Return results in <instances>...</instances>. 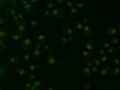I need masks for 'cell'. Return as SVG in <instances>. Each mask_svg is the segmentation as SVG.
I'll return each instance as SVG.
<instances>
[{"instance_id":"obj_13","label":"cell","mask_w":120,"mask_h":90,"mask_svg":"<svg viewBox=\"0 0 120 90\" xmlns=\"http://www.w3.org/2000/svg\"><path fill=\"white\" fill-rule=\"evenodd\" d=\"M112 71V67L108 66V65H103L102 67H100V73L102 76H107V75H111Z\"/></svg>"},{"instance_id":"obj_32","label":"cell","mask_w":120,"mask_h":90,"mask_svg":"<svg viewBox=\"0 0 120 90\" xmlns=\"http://www.w3.org/2000/svg\"><path fill=\"white\" fill-rule=\"evenodd\" d=\"M93 63H94L95 66H98V67H101V66H102L101 59H100L98 56H94V58H93Z\"/></svg>"},{"instance_id":"obj_42","label":"cell","mask_w":120,"mask_h":90,"mask_svg":"<svg viewBox=\"0 0 120 90\" xmlns=\"http://www.w3.org/2000/svg\"><path fill=\"white\" fill-rule=\"evenodd\" d=\"M42 51H43L45 53H47V54H48L49 52H51V46H48V45H46V43H45V45H43V48H42Z\"/></svg>"},{"instance_id":"obj_15","label":"cell","mask_w":120,"mask_h":90,"mask_svg":"<svg viewBox=\"0 0 120 90\" xmlns=\"http://www.w3.org/2000/svg\"><path fill=\"white\" fill-rule=\"evenodd\" d=\"M91 75H93V72H91V67L84 66V67L82 68V76H83L84 78H90V77H91Z\"/></svg>"},{"instance_id":"obj_12","label":"cell","mask_w":120,"mask_h":90,"mask_svg":"<svg viewBox=\"0 0 120 90\" xmlns=\"http://www.w3.org/2000/svg\"><path fill=\"white\" fill-rule=\"evenodd\" d=\"M46 86V83L43 81H35L33 83V86H31V90H37V89H43Z\"/></svg>"},{"instance_id":"obj_49","label":"cell","mask_w":120,"mask_h":90,"mask_svg":"<svg viewBox=\"0 0 120 90\" xmlns=\"http://www.w3.org/2000/svg\"><path fill=\"white\" fill-rule=\"evenodd\" d=\"M85 66H88V67H93V66H94L93 59H89V60H86V63H85Z\"/></svg>"},{"instance_id":"obj_21","label":"cell","mask_w":120,"mask_h":90,"mask_svg":"<svg viewBox=\"0 0 120 90\" xmlns=\"http://www.w3.org/2000/svg\"><path fill=\"white\" fill-rule=\"evenodd\" d=\"M82 56H83V58H85L86 60H89V59H93L95 55L93 54V52H91V51H88V49H84V51L82 52Z\"/></svg>"},{"instance_id":"obj_45","label":"cell","mask_w":120,"mask_h":90,"mask_svg":"<svg viewBox=\"0 0 120 90\" xmlns=\"http://www.w3.org/2000/svg\"><path fill=\"white\" fill-rule=\"evenodd\" d=\"M91 72H93V75H95V73H100V67L94 65V66L91 67Z\"/></svg>"},{"instance_id":"obj_44","label":"cell","mask_w":120,"mask_h":90,"mask_svg":"<svg viewBox=\"0 0 120 90\" xmlns=\"http://www.w3.org/2000/svg\"><path fill=\"white\" fill-rule=\"evenodd\" d=\"M34 48H35V49H42V48H43V43H41V42H35V43H34Z\"/></svg>"},{"instance_id":"obj_43","label":"cell","mask_w":120,"mask_h":90,"mask_svg":"<svg viewBox=\"0 0 120 90\" xmlns=\"http://www.w3.org/2000/svg\"><path fill=\"white\" fill-rule=\"evenodd\" d=\"M33 83H34V82H30V81H28V82H26V84L24 85V89H25V90H31Z\"/></svg>"},{"instance_id":"obj_39","label":"cell","mask_w":120,"mask_h":90,"mask_svg":"<svg viewBox=\"0 0 120 90\" xmlns=\"http://www.w3.org/2000/svg\"><path fill=\"white\" fill-rule=\"evenodd\" d=\"M70 13H71L72 16H78V8L75 6V7H71L70 8Z\"/></svg>"},{"instance_id":"obj_54","label":"cell","mask_w":120,"mask_h":90,"mask_svg":"<svg viewBox=\"0 0 120 90\" xmlns=\"http://www.w3.org/2000/svg\"><path fill=\"white\" fill-rule=\"evenodd\" d=\"M38 1V0H29V3H31V4H36Z\"/></svg>"},{"instance_id":"obj_7","label":"cell","mask_w":120,"mask_h":90,"mask_svg":"<svg viewBox=\"0 0 120 90\" xmlns=\"http://www.w3.org/2000/svg\"><path fill=\"white\" fill-rule=\"evenodd\" d=\"M17 75L19 76V77H24V76H28V73H29V70H28V67H25V66H18L17 67Z\"/></svg>"},{"instance_id":"obj_1","label":"cell","mask_w":120,"mask_h":90,"mask_svg":"<svg viewBox=\"0 0 120 90\" xmlns=\"http://www.w3.org/2000/svg\"><path fill=\"white\" fill-rule=\"evenodd\" d=\"M61 30H63L64 35L68 37L70 42H73V41H75V37H73V28H72V26H70V25H63Z\"/></svg>"},{"instance_id":"obj_36","label":"cell","mask_w":120,"mask_h":90,"mask_svg":"<svg viewBox=\"0 0 120 90\" xmlns=\"http://www.w3.org/2000/svg\"><path fill=\"white\" fill-rule=\"evenodd\" d=\"M112 65H113V67L114 66H120V59L118 58V56H113V59H112Z\"/></svg>"},{"instance_id":"obj_22","label":"cell","mask_w":120,"mask_h":90,"mask_svg":"<svg viewBox=\"0 0 120 90\" xmlns=\"http://www.w3.org/2000/svg\"><path fill=\"white\" fill-rule=\"evenodd\" d=\"M28 70H29V72L35 73L37 70H38V65H36V63H30V64L28 65Z\"/></svg>"},{"instance_id":"obj_25","label":"cell","mask_w":120,"mask_h":90,"mask_svg":"<svg viewBox=\"0 0 120 90\" xmlns=\"http://www.w3.org/2000/svg\"><path fill=\"white\" fill-rule=\"evenodd\" d=\"M111 75L113 77H116V76H120V66H114L111 71Z\"/></svg>"},{"instance_id":"obj_47","label":"cell","mask_w":120,"mask_h":90,"mask_svg":"<svg viewBox=\"0 0 120 90\" xmlns=\"http://www.w3.org/2000/svg\"><path fill=\"white\" fill-rule=\"evenodd\" d=\"M82 23H83L84 25H89V24H90V19H89L88 17H83V18H82Z\"/></svg>"},{"instance_id":"obj_48","label":"cell","mask_w":120,"mask_h":90,"mask_svg":"<svg viewBox=\"0 0 120 90\" xmlns=\"http://www.w3.org/2000/svg\"><path fill=\"white\" fill-rule=\"evenodd\" d=\"M29 3V0H19V5H21V8L23 10V7Z\"/></svg>"},{"instance_id":"obj_16","label":"cell","mask_w":120,"mask_h":90,"mask_svg":"<svg viewBox=\"0 0 120 90\" xmlns=\"http://www.w3.org/2000/svg\"><path fill=\"white\" fill-rule=\"evenodd\" d=\"M21 61H22V58H19L17 55H13V56L10 58L8 64L10 65H21Z\"/></svg>"},{"instance_id":"obj_38","label":"cell","mask_w":120,"mask_h":90,"mask_svg":"<svg viewBox=\"0 0 120 90\" xmlns=\"http://www.w3.org/2000/svg\"><path fill=\"white\" fill-rule=\"evenodd\" d=\"M65 7H68V8L75 7V1H73V0H66V3H65Z\"/></svg>"},{"instance_id":"obj_57","label":"cell","mask_w":120,"mask_h":90,"mask_svg":"<svg viewBox=\"0 0 120 90\" xmlns=\"http://www.w3.org/2000/svg\"><path fill=\"white\" fill-rule=\"evenodd\" d=\"M118 30H119V31H120V24L118 25Z\"/></svg>"},{"instance_id":"obj_10","label":"cell","mask_w":120,"mask_h":90,"mask_svg":"<svg viewBox=\"0 0 120 90\" xmlns=\"http://www.w3.org/2000/svg\"><path fill=\"white\" fill-rule=\"evenodd\" d=\"M23 11H25L26 13H34L36 11V7H35V4H31V3H28L24 7H23Z\"/></svg>"},{"instance_id":"obj_31","label":"cell","mask_w":120,"mask_h":90,"mask_svg":"<svg viewBox=\"0 0 120 90\" xmlns=\"http://www.w3.org/2000/svg\"><path fill=\"white\" fill-rule=\"evenodd\" d=\"M109 42H111V45H112V46H118V45L120 43L119 38H118L116 36H112V37H111V40H109Z\"/></svg>"},{"instance_id":"obj_8","label":"cell","mask_w":120,"mask_h":90,"mask_svg":"<svg viewBox=\"0 0 120 90\" xmlns=\"http://www.w3.org/2000/svg\"><path fill=\"white\" fill-rule=\"evenodd\" d=\"M43 51L42 49H33V52H31V55L35 60H40V59H42V55H43Z\"/></svg>"},{"instance_id":"obj_35","label":"cell","mask_w":120,"mask_h":90,"mask_svg":"<svg viewBox=\"0 0 120 90\" xmlns=\"http://www.w3.org/2000/svg\"><path fill=\"white\" fill-rule=\"evenodd\" d=\"M46 8H47V10H51V11H52V10H54V8H55V3H53V1H47V3H46Z\"/></svg>"},{"instance_id":"obj_4","label":"cell","mask_w":120,"mask_h":90,"mask_svg":"<svg viewBox=\"0 0 120 90\" xmlns=\"http://www.w3.org/2000/svg\"><path fill=\"white\" fill-rule=\"evenodd\" d=\"M18 11H19V10H17L16 7L7 5V6H6V10H5V15H6L7 17H10V18H12V17H15V16L18 13Z\"/></svg>"},{"instance_id":"obj_30","label":"cell","mask_w":120,"mask_h":90,"mask_svg":"<svg viewBox=\"0 0 120 90\" xmlns=\"http://www.w3.org/2000/svg\"><path fill=\"white\" fill-rule=\"evenodd\" d=\"M46 41H47V36L45 35V34H40L38 36H37V42H41V43H46Z\"/></svg>"},{"instance_id":"obj_24","label":"cell","mask_w":120,"mask_h":90,"mask_svg":"<svg viewBox=\"0 0 120 90\" xmlns=\"http://www.w3.org/2000/svg\"><path fill=\"white\" fill-rule=\"evenodd\" d=\"M73 26H75V30H77V31H82L84 28V24L82 23V21H79V22H76L73 24Z\"/></svg>"},{"instance_id":"obj_18","label":"cell","mask_w":120,"mask_h":90,"mask_svg":"<svg viewBox=\"0 0 120 90\" xmlns=\"http://www.w3.org/2000/svg\"><path fill=\"white\" fill-rule=\"evenodd\" d=\"M94 48H95V42L93 41V40H89V41H86L84 43V49H88V51H94Z\"/></svg>"},{"instance_id":"obj_5","label":"cell","mask_w":120,"mask_h":90,"mask_svg":"<svg viewBox=\"0 0 120 90\" xmlns=\"http://www.w3.org/2000/svg\"><path fill=\"white\" fill-rule=\"evenodd\" d=\"M52 15L56 18H63L65 16V10L63 7H55L54 10H52Z\"/></svg>"},{"instance_id":"obj_2","label":"cell","mask_w":120,"mask_h":90,"mask_svg":"<svg viewBox=\"0 0 120 90\" xmlns=\"http://www.w3.org/2000/svg\"><path fill=\"white\" fill-rule=\"evenodd\" d=\"M22 49L24 52H29V51H31V49H34V43L31 41V38L25 37L23 40L22 41Z\"/></svg>"},{"instance_id":"obj_33","label":"cell","mask_w":120,"mask_h":90,"mask_svg":"<svg viewBox=\"0 0 120 90\" xmlns=\"http://www.w3.org/2000/svg\"><path fill=\"white\" fill-rule=\"evenodd\" d=\"M100 59H101V63H102L103 65H106V64L109 63V55H108V54L101 55V56H100Z\"/></svg>"},{"instance_id":"obj_61","label":"cell","mask_w":120,"mask_h":90,"mask_svg":"<svg viewBox=\"0 0 120 90\" xmlns=\"http://www.w3.org/2000/svg\"><path fill=\"white\" fill-rule=\"evenodd\" d=\"M119 77H120V76H119Z\"/></svg>"},{"instance_id":"obj_62","label":"cell","mask_w":120,"mask_h":90,"mask_svg":"<svg viewBox=\"0 0 120 90\" xmlns=\"http://www.w3.org/2000/svg\"><path fill=\"white\" fill-rule=\"evenodd\" d=\"M91 90H93V89H91Z\"/></svg>"},{"instance_id":"obj_17","label":"cell","mask_w":120,"mask_h":90,"mask_svg":"<svg viewBox=\"0 0 120 90\" xmlns=\"http://www.w3.org/2000/svg\"><path fill=\"white\" fill-rule=\"evenodd\" d=\"M10 34H11V31H10L8 29L1 28V30H0V40H6V38L8 37Z\"/></svg>"},{"instance_id":"obj_9","label":"cell","mask_w":120,"mask_h":90,"mask_svg":"<svg viewBox=\"0 0 120 90\" xmlns=\"http://www.w3.org/2000/svg\"><path fill=\"white\" fill-rule=\"evenodd\" d=\"M119 33V30H118V28H115V26H107L106 28V34L108 35V36H116V34Z\"/></svg>"},{"instance_id":"obj_40","label":"cell","mask_w":120,"mask_h":90,"mask_svg":"<svg viewBox=\"0 0 120 90\" xmlns=\"http://www.w3.org/2000/svg\"><path fill=\"white\" fill-rule=\"evenodd\" d=\"M97 52H98L100 55H105V54H107V49L103 48V47H100V48L97 49Z\"/></svg>"},{"instance_id":"obj_11","label":"cell","mask_w":120,"mask_h":90,"mask_svg":"<svg viewBox=\"0 0 120 90\" xmlns=\"http://www.w3.org/2000/svg\"><path fill=\"white\" fill-rule=\"evenodd\" d=\"M82 31L84 33V35L85 36H88V37H91L93 35H94V30H93V28H91V25H84V28H83V30Z\"/></svg>"},{"instance_id":"obj_3","label":"cell","mask_w":120,"mask_h":90,"mask_svg":"<svg viewBox=\"0 0 120 90\" xmlns=\"http://www.w3.org/2000/svg\"><path fill=\"white\" fill-rule=\"evenodd\" d=\"M10 36H11V38L13 41H23L25 38V33H21V31H17V30H13V31H11Z\"/></svg>"},{"instance_id":"obj_34","label":"cell","mask_w":120,"mask_h":90,"mask_svg":"<svg viewBox=\"0 0 120 90\" xmlns=\"http://www.w3.org/2000/svg\"><path fill=\"white\" fill-rule=\"evenodd\" d=\"M38 25H40V22L37 21V19H31V21H30V26H31L33 29H37Z\"/></svg>"},{"instance_id":"obj_53","label":"cell","mask_w":120,"mask_h":90,"mask_svg":"<svg viewBox=\"0 0 120 90\" xmlns=\"http://www.w3.org/2000/svg\"><path fill=\"white\" fill-rule=\"evenodd\" d=\"M84 89H86V90H91V86H90V84H85V85H84Z\"/></svg>"},{"instance_id":"obj_58","label":"cell","mask_w":120,"mask_h":90,"mask_svg":"<svg viewBox=\"0 0 120 90\" xmlns=\"http://www.w3.org/2000/svg\"><path fill=\"white\" fill-rule=\"evenodd\" d=\"M12 1H17V0H12Z\"/></svg>"},{"instance_id":"obj_6","label":"cell","mask_w":120,"mask_h":90,"mask_svg":"<svg viewBox=\"0 0 120 90\" xmlns=\"http://www.w3.org/2000/svg\"><path fill=\"white\" fill-rule=\"evenodd\" d=\"M46 63L49 64V65H60V63L56 60L55 55H52V54H46Z\"/></svg>"},{"instance_id":"obj_20","label":"cell","mask_w":120,"mask_h":90,"mask_svg":"<svg viewBox=\"0 0 120 90\" xmlns=\"http://www.w3.org/2000/svg\"><path fill=\"white\" fill-rule=\"evenodd\" d=\"M0 24L1 25H5V24H11V18L7 17L6 15H3L0 17Z\"/></svg>"},{"instance_id":"obj_37","label":"cell","mask_w":120,"mask_h":90,"mask_svg":"<svg viewBox=\"0 0 120 90\" xmlns=\"http://www.w3.org/2000/svg\"><path fill=\"white\" fill-rule=\"evenodd\" d=\"M19 22H22V21H21V18H19L17 15H16L15 17H12V18H11V24H15V25H17Z\"/></svg>"},{"instance_id":"obj_27","label":"cell","mask_w":120,"mask_h":90,"mask_svg":"<svg viewBox=\"0 0 120 90\" xmlns=\"http://www.w3.org/2000/svg\"><path fill=\"white\" fill-rule=\"evenodd\" d=\"M68 42H70V40H68V37L67 36H63L61 38H60V46L61 47H65V46H67L68 45Z\"/></svg>"},{"instance_id":"obj_56","label":"cell","mask_w":120,"mask_h":90,"mask_svg":"<svg viewBox=\"0 0 120 90\" xmlns=\"http://www.w3.org/2000/svg\"><path fill=\"white\" fill-rule=\"evenodd\" d=\"M116 47H118V49H119V51H120V43H119V45H118Z\"/></svg>"},{"instance_id":"obj_23","label":"cell","mask_w":120,"mask_h":90,"mask_svg":"<svg viewBox=\"0 0 120 90\" xmlns=\"http://www.w3.org/2000/svg\"><path fill=\"white\" fill-rule=\"evenodd\" d=\"M7 43H6V40H0V51H1V53H5L7 51Z\"/></svg>"},{"instance_id":"obj_60","label":"cell","mask_w":120,"mask_h":90,"mask_svg":"<svg viewBox=\"0 0 120 90\" xmlns=\"http://www.w3.org/2000/svg\"><path fill=\"white\" fill-rule=\"evenodd\" d=\"M83 90H86V89H83Z\"/></svg>"},{"instance_id":"obj_52","label":"cell","mask_w":120,"mask_h":90,"mask_svg":"<svg viewBox=\"0 0 120 90\" xmlns=\"http://www.w3.org/2000/svg\"><path fill=\"white\" fill-rule=\"evenodd\" d=\"M43 15H45L46 17H49V16L52 15V11H51V10H47V8H46V10H45V12H43Z\"/></svg>"},{"instance_id":"obj_50","label":"cell","mask_w":120,"mask_h":90,"mask_svg":"<svg viewBox=\"0 0 120 90\" xmlns=\"http://www.w3.org/2000/svg\"><path fill=\"white\" fill-rule=\"evenodd\" d=\"M8 3H10V0H0V5H1L3 7L7 6V5H8Z\"/></svg>"},{"instance_id":"obj_26","label":"cell","mask_w":120,"mask_h":90,"mask_svg":"<svg viewBox=\"0 0 120 90\" xmlns=\"http://www.w3.org/2000/svg\"><path fill=\"white\" fill-rule=\"evenodd\" d=\"M7 73H8V70L6 68V66H5V65H1V66H0V77L4 78Z\"/></svg>"},{"instance_id":"obj_46","label":"cell","mask_w":120,"mask_h":90,"mask_svg":"<svg viewBox=\"0 0 120 90\" xmlns=\"http://www.w3.org/2000/svg\"><path fill=\"white\" fill-rule=\"evenodd\" d=\"M65 3H66V0H55V4H56L59 7L64 6V5H65Z\"/></svg>"},{"instance_id":"obj_51","label":"cell","mask_w":120,"mask_h":90,"mask_svg":"<svg viewBox=\"0 0 120 90\" xmlns=\"http://www.w3.org/2000/svg\"><path fill=\"white\" fill-rule=\"evenodd\" d=\"M111 46H112V45H111V42H109V41H105V42H103V48H106V49H108Z\"/></svg>"},{"instance_id":"obj_29","label":"cell","mask_w":120,"mask_h":90,"mask_svg":"<svg viewBox=\"0 0 120 90\" xmlns=\"http://www.w3.org/2000/svg\"><path fill=\"white\" fill-rule=\"evenodd\" d=\"M84 5H85V3L83 1V0H75V6H76L78 10L83 8V7H84Z\"/></svg>"},{"instance_id":"obj_14","label":"cell","mask_w":120,"mask_h":90,"mask_svg":"<svg viewBox=\"0 0 120 90\" xmlns=\"http://www.w3.org/2000/svg\"><path fill=\"white\" fill-rule=\"evenodd\" d=\"M17 31H21V33H25L26 31V29H28V25H26V22H24V21H22V22H19L17 25Z\"/></svg>"},{"instance_id":"obj_55","label":"cell","mask_w":120,"mask_h":90,"mask_svg":"<svg viewBox=\"0 0 120 90\" xmlns=\"http://www.w3.org/2000/svg\"><path fill=\"white\" fill-rule=\"evenodd\" d=\"M47 90H55V88H54V86H48Z\"/></svg>"},{"instance_id":"obj_28","label":"cell","mask_w":120,"mask_h":90,"mask_svg":"<svg viewBox=\"0 0 120 90\" xmlns=\"http://www.w3.org/2000/svg\"><path fill=\"white\" fill-rule=\"evenodd\" d=\"M31 58H33V55L28 52H24V54L22 55V60H24L25 63H29L30 60H31Z\"/></svg>"},{"instance_id":"obj_59","label":"cell","mask_w":120,"mask_h":90,"mask_svg":"<svg viewBox=\"0 0 120 90\" xmlns=\"http://www.w3.org/2000/svg\"><path fill=\"white\" fill-rule=\"evenodd\" d=\"M37 90H42V89H37Z\"/></svg>"},{"instance_id":"obj_19","label":"cell","mask_w":120,"mask_h":90,"mask_svg":"<svg viewBox=\"0 0 120 90\" xmlns=\"http://www.w3.org/2000/svg\"><path fill=\"white\" fill-rule=\"evenodd\" d=\"M118 47L116 46H111L108 49H107V54L108 55H113V56H116V54H118Z\"/></svg>"},{"instance_id":"obj_41","label":"cell","mask_w":120,"mask_h":90,"mask_svg":"<svg viewBox=\"0 0 120 90\" xmlns=\"http://www.w3.org/2000/svg\"><path fill=\"white\" fill-rule=\"evenodd\" d=\"M26 77H28V79H29L30 82H35V75H34L33 72H29Z\"/></svg>"}]
</instances>
